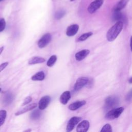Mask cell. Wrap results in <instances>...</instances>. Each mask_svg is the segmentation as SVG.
Here are the masks:
<instances>
[{
	"mask_svg": "<svg viewBox=\"0 0 132 132\" xmlns=\"http://www.w3.org/2000/svg\"><path fill=\"white\" fill-rule=\"evenodd\" d=\"M31 130L30 129H27V130H24V131H30Z\"/></svg>",
	"mask_w": 132,
	"mask_h": 132,
	"instance_id": "cell-33",
	"label": "cell"
},
{
	"mask_svg": "<svg viewBox=\"0 0 132 132\" xmlns=\"http://www.w3.org/2000/svg\"><path fill=\"white\" fill-rule=\"evenodd\" d=\"M45 78V74L43 71H39L32 75L31 79L34 81H42Z\"/></svg>",
	"mask_w": 132,
	"mask_h": 132,
	"instance_id": "cell-16",
	"label": "cell"
},
{
	"mask_svg": "<svg viewBox=\"0 0 132 132\" xmlns=\"http://www.w3.org/2000/svg\"><path fill=\"white\" fill-rule=\"evenodd\" d=\"M128 82L129 84H132V77H131L129 80H128Z\"/></svg>",
	"mask_w": 132,
	"mask_h": 132,
	"instance_id": "cell-32",
	"label": "cell"
},
{
	"mask_svg": "<svg viewBox=\"0 0 132 132\" xmlns=\"http://www.w3.org/2000/svg\"><path fill=\"white\" fill-rule=\"evenodd\" d=\"M4 50V46H2L0 47V55L1 54V53L3 52Z\"/></svg>",
	"mask_w": 132,
	"mask_h": 132,
	"instance_id": "cell-31",
	"label": "cell"
},
{
	"mask_svg": "<svg viewBox=\"0 0 132 132\" xmlns=\"http://www.w3.org/2000/svg\"><path fill=\"white\" fill-rule=\"evenodd\" d=\"M65 14V11L63 10H60L57 11L55 14V18L56 20H60L62 18Z\"/></svg>",
	"mask_w": 132,
	"mask_h": 132,
	"instance_id": "cell-23",
	"label": "cell"
},
{
	"mask_svg": "<svg viewBox=\"0 0 132 132\" xmlns=\"http://www.w3.org/2000/svg\"><path fill=\"white\" fill-rule=\"evenodd\" d=\"M7 116V111L5 110H0V126H1L5 122Z\"/></svg>",
	"mask_w": 132,
	"mask_h": 132,
	"instance_id": "cell-21",
	"label": "cell"
},
{
	"mask_svg": "<svg viewBox=\"0 0 132 132\" xmlns=\"http://www.w3.org/2000/svg\"><path fill=\"white\" fill-rule=\"evenodd\" d=\"M57 59V57L56 55H54L51 56L46 62L47 66L48 67H52V66H53V65L56 62Z\"/></svg>",
	"mask_w": 132,
	"mask_h": 132,
	"instance_id": "cell-20",
	"label": "cell"
},
{
	"mask_svg": "<svg viewBox=\"0 0 132 132\" xmlns=\"http://www.w3.org/2000/svg\"><path fill=\"white\" fill-rule=\"evenodd\" d=\"M112 131L111 126L109 124H105L101 130V132H111Z\"/></svg>",
	"mask_w": 132,
	"mask_h": 132,
	"instance_id": "cell-24",
	"label": "cell"
},
{
	"mask_svg": "<svg viewBox=\"0 0 132 132\" xmlns=\"http://www.w3.org/2000/svg\"><path fill=\"white\" fill-rule=\"evenodd\" d=\"M75 1V0H70V1H71V2H72V1Z\"/></svg>",
	"mask_w": 132,
	"mask_h": 132,
	"instance_id": "cell-35",
	"label": "cell"
},
{
	"mask_svg": "<svg viewBox=\"0 0 132 132\" xmlns=\"http://www.w3.org/2000/svg\"><path fill=\"white\" fill-rule=\"evenodd\" d=\"M6 27V22L4 19L2 18L0 19V32L3 31Z\"/></svg>",
	"mask_w": 132,
	"mask_h": 132,
	"instance_id": "cell-26",
	"label": "cell"
},
{
	"mask_svg": "<svg viewBox=\"0 0 132 132\" xmlns=\"http://www.w3.org/2000/svg\"><path fill=\"white\" fill-rule=\"evenodd\" d=\"M130 50L131 51H132V36L130 37Z\"/></svg>",
	"mask_w": 132,
	"mask_h": 132,
	"instance_id": "cell-30",
	"label": "cell"
},
{
	"mask_svg": "<svg viewBox=\"0 0 132 132\" xmlns=\"http://www.w3.org/2000/svg\"><path fill=\"white\" fill-rule=\"evenodd\" d=\"M37 104L36 103H34L31 104H29V105L25 106L23 108L21 109V110L18 111L16 112L15 113V115L16 116H20L23 113H24L26 112H28L29 111H30V110L34 109V108L37 107Z\"/></svg>",
	"mask_w": 132,
	"mask_h": 132,
	"instance_id": "cell-11",
	"label": "cell"
},
{
	"mask_svg": "<svg viewBox=\"0 0 132 132\" xmlns=\"http://www.w3.org/2000/svg\"><path fill=\"white\" fill-rule=\"evenodd\" d=\"M123 107H118L109 111L105 115V118L108 120H113L118 118L124 111Z\"/></svg>",
	"mask_w": 132,
	"mask_h": 132,
	"instance_id": "cell-2",
	"label": "cell"
},
{
	"mask_svg": "<svg viewBox=\"0 0 132 132\" xmlns=\"http://www.w3.org/2000/svg\"><path fill=\"white\" fill-rule=\"evenodd\" d=\"M129 0H120L115 6L114 11H121L126 6Z\"/></svg>",
	"mask_w": 132,
	"mask_h": 132,
	"instance_id": "cell-17",
	"label": "cell"
},
{
	"mask_svg": "<svg viewBox=\"0 0 132 132\" xmlns=\"http://www.w3.org/2000/svg\"><path fill=\"white\" fill-rule=\"evenodd\" d=\"M88 78L86 77H80L78 78L74 85V90L75 91L79 90L88 84Z\"/></svg>",
	"mask_w": 132,
	"mask_h": 132,
	"instance_id": "cell-5",
	"label": "cell"
},
{
	"mask_svg": "<svg viewBox=\"0 0 132 132\" xmlns=\"http://www.w3.org/2000/svg\"><path fill=\"white\" fill-rule=\"evenodd\" d=\"M45 61V59L42 57L39 56H34L31 57L29 60H28V63L30 65L32 64H36L38 63H41L43 62H44Z\"/></svg>",
	"mask_w": 132,
	"mask_h": 132,
	"instance_id": "cell-15",
	"label": "cell"
},
{
	"mask_svg": "<svg viewBox=\"0 0 132 132\" xmlns=\"http://www.w3.org/2000/svg\"><path fill=\"white\" fill-rule=\"evenodd\" d=\"M41 115V112L40 111V110L38 109H36L31 112L30 116V118L32 120H37L40 117Z\"/></svg>",
	"mask_w": 132,
	"mask_h": 132,
	"instance_id": "cell-19",
	"label": "cell"
},
{
	"mask_svg": "<svg viewBox=\"0 0 132 132\" xmlns=\"http://www.w3.org/2000/svg\"><path fill=\"white\" fill-rule=\"evenodd\" d=\"M71 98V93L69 91L63 92L59 97L60 102L63 105H66Z\"/></svg>",
	"mask_w": 132,
	"mask_h": 132,
	"instance_id": "cell-13",
	"label": "cell"
},
{
	"mask_svg": "<svg viewBox=\"0 0 132 132\" xmlns=\"http://www.w3.org/2000/svg\"><path fill=\"white\" fill-rule=\"evenodd\" d=\"M79 29V26L77 24H72L67 27L66 35L68 37H72L76 34Z\"/></svg>",
	"mask_w": 132,
	"mask_h": 132,
	"instance_id": "cell-10",
	"label": "cell"
},
{
	"mask_svg": "<svg viewBox=\"0 0 132 132\" xmlns=\"http://www.w3.org/2000/svg\"><path fill=\"white\" fill-rule=\"evenodd\" d=\"M8 62H4L3 63H2L1 65H0V73L4 70L5 69L6 67L8 65Z\"/></svg>",
	"mask_w": 132,
	"mask_h": 132,
	"instance_id": "cell-29",
	"label": "cell"
},
{
	"mask_svg": "<svg viewBox=\"0 0 132 132\" xmlns=\"http://www.w3.org/2000/svg\"><path fill=\"white\" fill-rule=\"evenodd\" d=\"M119 103V98L115 96H110L105 101L106 108H112L117 106Z\"/></svg>",
	"mask_w": 132,
	"mask_h": 132,
	"instance_id": "cell-7",
	"label": "cell"
},
{
	"mask_svg": "<svg viewBox=\"0 0 132 132\" xmlns=\"http://www.w3.org/2000/svg\"><path fill=\"white\" fill-rule=\"evenodd\" d=\"M132 99V88L129 90V91L128 92L127 94L126 97V101H130Z\"/></svg>",
	"mask_w": 132,
	"mask_h": 132,
	"instance_id": "cell-28",
	"label": "cell"
},
{
	"mask_svg": "<svg viewBox=\"0 0 132 132\" xmlns=\"http://www.w3.org/2000/svg\"><path fill=\"white\" fill-rule=\"evenodd\" d=\"M113 19L114 21H122V20L123 19V15L120 11H114Z\"/></svg>",
	"mask_w": 132,
	"mask_h": 132,
	"instance_id": "cell-18",
	"label": "cell"
},
{
	"mask_svg": "<svg viewBox=\"0 0 132 132\" xmlns=\"http://www.w3.org/2000/svg\"><path fill=\"white\" fill-rule=\"evenodd\" d=\"M32 101V98L31 97L28 96H27L26 97H25L23 101V102L22 104V106H24V105H27V104L29 103L30 102H31V101Z\"/></svg>",
	"mask_w": 132,
	"mask_h": 132,
	"instance_id": "cell-27",
	"label": "cell"
},
{
	"mask_svg": "<svg viewBox=\"0 0 132 132\" xmlns=\"http://www.w3.org/2000/svg\"><path fill=\"white\" fill-rule=\"evenodd\" d=\"M13 100V96L11 93L7 94V95L5 96V103L7 104H10L12 101Z\"/></svg>",
	"mask_w": 132,
	"mask_h": 132,
	"instance_id": "cell-25",
	"label": "cell"
},
{
	"mask_svg": "<svg viewBox=\"0 0 132 132\" xmlns=\"http://www.w3.org/2000/svg\"><path fill=\"white\" fill-rule=\"evenodd\" d=\"M51 98L49 95H45L41 98L38 103L39 109L41 110L45 109L50 104Z\"/></svg>",
	"mask_w": 132,
	"mask_h": 132,
	"instance_id": "cell-8",
	"label": "cell"
},
{
	"mask_svg": "<svg viewBox=\"0 0 132 132\" xmlns=\"http://www.w3.org/2000/svg\"><path fill=\"white\" fill-rule=\"evenodd\" d=\"M104 0H94L89 5L87 9L88 11L91 14L94 13L102 6Z\"/></svg>",
	"mask_w": 132,
	"mask_h": 132,
	"instance_id": "cell-4",
	"label": "cell"
},
{
	"mask_svg": "<svg viewBox=\"0 0 132 132\" xmlns=\"http://www.w3.org/2000/svg\"><path fill=\"white\" fill-rule=\"evenodd\" d=\"M1 90H2V88H0V92H1Z\"/></svg>",
	"mask_w": 132,
	"mask_h": 132,
	"instance_id": "cell-34",
	"label": "cell"
},
{
	"mask_svg": "<svg viewBox=\"0 0 132 132\" xmlns=\"http://www.w3.org/2000/svg\"><path fill=\"white\" fill-rule=\"evenodd\" d=\"M93 35L92 32H88L86 33H85L81 35L77 39V41L80 42V41H84L89 38L90 36H91Z\"/></svg>",
	"mask_w": 132,
	"mask_h": 132,
	"instance_id": "cell-22",
	"label": "cell"
},
{
	"mask_svg": "<svg viewBox=\"0 0 132 132\" xmlns=\"http://www.w3.org/2000/svg\"><path fill=\"white\" fill-rule=\"evenodd\" d=\"M90 126L89 122L87 120H83L78 124L76 128L77 132H86Z\"/></svg>",
	"mask_w": 132,
	"mask_h": 132,
	"instance_id": "cell-9",
	"label": "cell"
},
{
	"mask_svg": "<svg viewBox=\"0 0 132 132\" xmlns=\"http://www.w3.org/2000/svg\"><path fill=\"white\" fill-rule=\"evenodd\" d=\"M123 27V22L117 21L107 31L106 38L108 41L111 42L114 40L120 34Z\"/></svg>",
	"mask_w": 132,
	"mask_h": 132,
	"instance_id": "cell-1",
	"label": "cell"
},
{
	"mask_svg": "<svg viewBox=\"0 0 132 132\" xmlns=\"http://www.w3.org/2000/svg\"><path fill=\"white\" fill-rule=\"evenodd\" d=\"M52 40V36L50 33L44 35L38 41V46L39 48H42L48 44Z\"/></svg>",
	"mask_w": 132,
	"mask_h": 132,
	"instance_id": "cell-3",
	"label": "cell"
},
{
	"mask_svg": "<svg viewBox=\"0 0 132 132\" xmlns=\"http://www.w3.org/2000/svg\"><path fill=\"white\" fill-rule=\"evenodd\" d=\"M81 120V118L80 117H72L69 121L68 122L67 125V131L70 132L72 131L75 126Z\"/></svg>",
	"mask_w": 132,
	"mask_h": 132,
	"instance_id": "cell-6",
	"label": "cell"
},
{
	"mask_svg": "<svg viewBox=\"0 0 132 132\" xmlns=\"http://www.w3.org/2000/svg\"><path fill=\"white\" fill-rule=\"evenodd\" d=\"M86 102L84 100L75 102H73V103H71V104H70L69 106H68V108L70 110L74 111V110L78 109L80 107L83 106L84 105H85L86 104Z\"/></svg>",
	"mask_w": 132,
	"mask_h": 132,
	"instance_id": "cell-14",
	"label": "cell"
},
{
	"mask_svg": "<svg viewBox=\"0 0 132 132\" xmlns=\"http://www.w3.org/2000/svg\"><path fill=\"white\" fill-rule=\"evenodd\" d=\"M90 51L87 49L82 50L78 52L75 55V58L77 61H81L85 59L89 54Z\"/></svg>",
	"mask_w": 132,
	"mask_h": 132,
	"instance_id": "cell-12",
	"label": "cell"
},
{
	"mask_svg": "<svg viewBox=\"0 0 132 132\" xmlns=\"http://www.w3.org/2000/svg\"><path fill=\"white\" fill-rule=\"evenodd\" d=\"M2 1H3V0H0V2H2Z\"/></svg>",
	"mask_w": 132,
	"mask_h": 132,
	"instance_id": "cell-36",
	"label": "cell"
}]
</instances>
